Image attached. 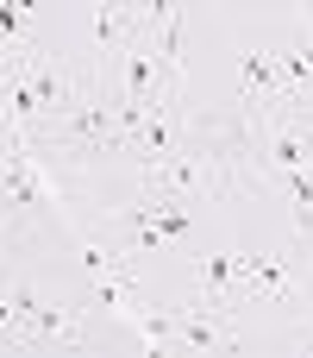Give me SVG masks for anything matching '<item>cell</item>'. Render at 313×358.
Listing matches in <instances>:
<instances>
[{
    "label": "cell",
    "instance_id": "cell-8",
    "mask_svg": "<svg viewBox=\"0 0 313 358\" xmlns=\"http://www.w3.org/2000/svg\"><path fill=\"white\" fill-rule=\"evenodd\" d=\"M276 63H282V82L289 88H313V13H307V38L295 50H276Z\"/></svg>",
    "mask_w": 313,
    "mask_h": 358
},
{
    "label": "cell",
    "instance_id": "cell-5",
    "mask_svg": "<svg viewBox=\"0 0 313 358\" xmlns=\"http://www.w3.org/2000/svg\"><path fill=\"white\" fill-rule=\"evenodd\" d=\"M194 302L201 308H226L238 315L245 308V258L238 252H213V258H194Z\"/></svg>",
    "mask_w": 313,
    "mask_h": 358
},
{
    "label": "cell",
    "instance_id": "cell-9",
    "mask_svg": "<svg viewBox=\"0 0 313 358\" xmlns=\"http://www.w3.org/2000/svg\"><path fill=\"white\" fill-rule=\"evenodd\" d=\"M25 214H31V208H19V201H6V195H0V245L25 227Z\"/></svg>",
    "mask_w": 313,
    "mask_h": 358
},
{
    "label": "cell",
    "instance_id": "cell-1",
    "mask_svg": "<svg viewBox=\"0 0 313 358\" xmlns=\"http://www.w3.org/2000/svg\"><path fill=\"white\" fill-rule=\"evenodd\" d=\"M25 145L44 151V157L63 151L69 164H94V157L119 151V82H107V63L88 69V76H82V94H75L56 120H44Z\"/></svg>",
    "mask_w": 313,
    "mask_h": 358
},
{
    "label": "cell",
    "instance_id": "cell-7",
    "mask_svg": "<svg viewBox=\"0 0 313 358\" xmlns=\"http://www.w3.org/2000/svg\"><path fill=\"white\" fill-rule=\"evenodd\" d=\"M289 82H282V63H276V50H245L238 57V101L245 107H264V101H276Z\"/></svg>",
    "mask_w": 313,
    "mask_h": 358
},
{
    "label": "cell",
    "instance_id": "cell-4",
    "mask_svg": "<svg viewBox=\"0 0 313 358\" xmlns=\"http://www.w3.org/2000/svg\"><path fill=\"white\" fill-rule=\"evenodd\" d=\"M245 258V308L251 302H264V308H295L301 296H307V271L295 264V258H282V252H238Z\"/></svg>",
    "mask_w": 313,
    "mask_h": 358
},
{
    "label": "cell",
    "instance_id": "cell-3",
    "mask_svg": "<svg viewBox=\"0 0 313 358\" xmlns=\"http://www.w3.org/2000/svg\"><path fill=\"white\" fill-rule=\"evenodd\" d=\"M6 302H13V334H19V346H82V308L38 302L25 283H13Z\"/></svg>",
    "mask_w": 313,
    "mask_h": 358
},
{
    "label": "cell",
    "instance_id": "cell-2",
    "mask_svg": "<svg viewBox=\"0 0 313 358\" xmlns=\"http://www.w3.org/2000/svg\"><path fill=\"white\" fill-rule=\"evenodd\" d=\"M188 227H194V214L182 208V195H157V189H144V195L119 214V252L138 258V252H151V245H163V239H182Z\"/></svg>",
    "mask_w": 313,
    "mask_h": 358
},
{
    "label": "cell",
    "instance_id": "cell-6",
    "mask_svg": "<svg viewBox=\"0 0 313 358\" xmlns=\"http://www.w3.org/2000/svg\"><path fill=\"white\" fill-rule=\"evenodd\" d=\"M169 321H176V346H194V352H232L238 346V334H232V315L226 308H169Z\"/></svg>",
    "mask_w": 313,
    "mask_h": 358
}]
</instances>
